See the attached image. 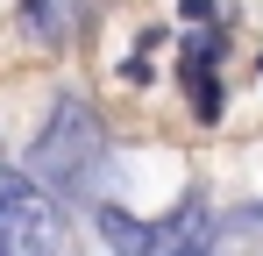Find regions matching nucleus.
Instances as JSON below:
<instances>
[{"instance_id":"nucleus-1","label":"nucleus","mask_w":263,"mask_h":256,"mask_svg":"<svg viewBox=\"0 0 263 256\" xmlns=\"http://www.w3.org/2000/svg\"><path fill=\"white\" fill-rule=\"evenodd\" d=\"M0 256H86L64 199L14 164H0Z\"/></svg>"},{"instance_id":"nucleus-2","label":"nucleus","mask_w":263,"mask_h":256,"mask_svg":"<svg viewBox=\"0 0 263 256\" xmlns=\"http://www.w3.org/2000/svg\"><path fill=\"white\" fill-rule=\"evenodd\" d=\"M100 235L114 242L121 256H206L220 235L214 207H206V192H185L171 213H157V221H142L128 207H100Z\"/></svg>"},{"instance_id":"nucleus-3","label":"nucleus","mask_w":263,"mask_h":256,"mask_svg":"<svg viewBox=\"0 0 263 256\" xmlns=\"http://www.w3.org/2000/svg\"><path fill=\"white\" fill-rule=\"evenodd\" d=\"M100 157H107V142H100V121L86 114V100H57V114L43 121L36 150H29V178L50 185L57 199H71V192L92 185Z\"/></svg>"},{"instance_id":"nucleus-4","label":"nucleus","mask_w":263,"mask_h":256,"mask_svg":"<svg viewBox=\"0 0 263 256\" xmlns=\"http://www.w3.org/2000/svg\"><path fill=\"white\" fill-rule=\"evenodd\" d=\"M86 14V0H22V22H29V36H71V22Z\"/></svg>"},{"instance_id":"nucleus-5","label":"nucleus","mask_w":263,"mask_h":256,"mask_svg":"<svg viewBox=\"0 0 263 256\" xmlns=\"http://www.w3.org/2000/svg\"><path fill=\"white\" fill-rule=\"evenodd\" d=\"M0 164H7V157H0Z\"/></svg>"}]
</instances>
